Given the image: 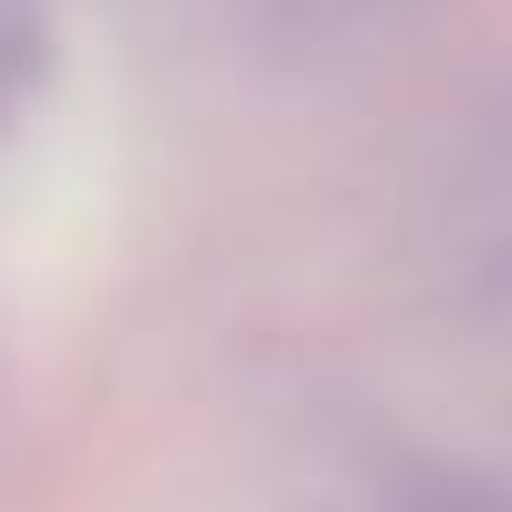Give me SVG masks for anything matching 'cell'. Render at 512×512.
Returning a JSON list of instances; mask_svg holds the SVG:
<instances>
[{"label": "cell", "mask_w": 512, "mask_h": 512, "mask_svg": "<svg viewBox=\"0 0 512 512\" xmlns=\"http://www.w3.org/2000/svg\"><path fill=\"white\" fill-rule=\"evenodd\" d=\"M18 72H27V18H18V0H0V99L18 90Z\"/></svg>", "instance_id": "obj_1"}]
</instances>
